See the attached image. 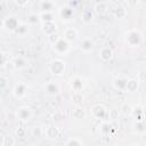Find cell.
I'll return each instance as SVG.
<instances>
[{
  "instance_id": "cell-1",
  "label": "cell",
  "mask_w": 146,
  "mask_h": 146,
  "mask_svg": "<svg viewBox=\"0 0 146 146\" xmlns=\"http://www.w3.org/2000/svg\"><path fill=\"white\" fill-rule=\"evenodd\" d=\"M52 48L59 55V56H63V55H66L70 50V42L64 39V38H59L54 44H52Z\"/></svg>"
},
{
  "instance_id": "cell-2",
  "label": "cell",
  "mask_w": 146,
  "mask_h": 146,
  "mask_svg": "<svg viewBox=\"0 0 146 146\" xmlns=\"http://www.w3.org/2000/svg\"><path fill=\"white\" fill-rule=\"evenodd\" d=\"M33 115V112H32V108L29 107V106H21L17 108L16 111V117L19 120V121H23V122H27L31 120Z\"/></svg>"
},
{
  "instance_id": "cell-3",
  "label": "cell",
  "mask_w": 146,
  "mask_h": 146,
  "mask_svg": "<svg viewBox=\"0 0 146 146\" xmlns=\"http://www.w3.org/2000/svg\"><path fill=\"white\" fill-rule=\"evenodd\" d=\"M127 42L131 47H137L141 42V34L137 30H131L127 33Z\"/></svg>"
},
{
  "instance_id": "cell-4",
  "label": "cell",
  "mask_w": 146,
  "mask_h": 146,
  "mask_svg": "<svg viewBox=\"0 0 146 146\" xmlns=\"http://www.w3.org/2000/svg\"><path fill=\"white\" fill-rule=\"evenodd\" d=\"M18 25H19V22H18V19H17L16 17H14V16H8V17H6V18L3 19V22H2L3 29H6L7 31H10V32H15L16 29L18 27Z\"/></svg>"
},
{
  "instance_id": "cell-5",
  "label": "cell",
  "mask_w": 146,
  "mask_h": 146,
  "mask_svg": "<svg viewBox=\"0 0 146 146\" xmlns=\"http://www.w3.org/2000/svg\"><path fill=\"white\" fill-rule=\"evenodd\" d=\"M49 71L52 74H62L65 71V63L60 59H54L49 64Z\"/></svg>"
},
{
  "instance_id": "cell-6",
  "label": "cell",
  "mask_w": 146,
  "mask_h": 146,
  "mask_svg": "<svg viewBox=\"0 0 146 146\" xmlns=\"http://www.w3.org/2000/svg\"><path fill=\"white\" fill-rule=\"evenodd\" d=\"M44 90H46V92H47L48 95H57V94L60 91V87H59V84H58L57 82L50 81V82H48V83L46 84Z\"/></svg>"
},
{
  "instance_id": "cell-7",
  "label": "cell",
  "mask_w": 146,
  "mask_h": 146,
  "mask_svg": "<svg viewBox=\"0 0 146 146\" xmlns=\"http://www.w3.org/2000/svg\"><path fill=\"white\" fill-rule=\"evenodd\" d=\"M13 94L16 98H23L26 95V86L22 82L17 83L13 89Z\"/></svg>"
},
{
  "instance_id": "cell-8",
  "label": "cell",
  "mask_w": 146,
  "mask_h": 146,
  "mask_svg": "<svg viewBox=\"0 0 146 146\" xmlns=\"http://www.w3.org/2000/svg\"><path fill=\"white\" fill-rule=\"evenodd\" d=\"M78 35H79L78 31H76L75 29H73V27L66 29V30L64 31V33H63V38L66 39L68 42H72V41H74V40H76V39H78Z\"/></svg>"
},
{
  "instance_id": "cell-9",
  "label": "cell",
  "mask_w": 146,
  "mask_h": 146,
  "mask_svg": "<svg viewBox=\"0 0 146 146\" xmlns=\"http://www.w3.org/2000/svg\"><path fill=\"white\" fill-rule=\"evenodd\" d=\"M13 64H14V66H15V68H17V70H23V68H25L27 65H29V60H26L24 57H22V56H18V57H15L14 59H13Z\"/></svg>"
},
{
  "instance_id": "cell-10",
  "label": "cell",
  "mask_w": 146,
  "mask_h": 146,
  "mask_svg": "<svg viewBox=\"0 0 146 146\" xmlns=\"http://www.w3.org/2000/svg\"><path fill=\"white\" fill-rule=\"evenodd\" d=\"M99 57L103 60H110L113 57V50L110 47H103L99 50Z\"/></svg>"
},
{
  "instance_id": "cell-11",
  "label": "cell",
  "mask_w": 146,
  "mask_h": 146,
  "mask_svg": "<svg viewBox=\"0 0 146 146\" xmlns=\"http://www.w3.org/2000/svg\"><path fill=\"white\" fill-rule=\"evenodd\" d=\"M127 83L128 80L127 79H122V78H116L113 80V86L119 89V90H127Z\"/></svg>"
},
{
  "instance_id": "cell-12",
  "label": "cell",
  "mask_w": 146,
  "mask_h": 146,
  "mask_svg": "<svg viewBox=\"0 0 146 146\" xmlns=\"http://www.w3.org/2000/svg\"><path fill=\"white\" fill-rule=\"evenodd\" d=\"M92 48H94V42H92L91 40H89V39H84V40H82L81 43H80V49H81L82 51H84V52L91 51Z\"/></svg>"
},
{
  "instance_id": "cell-13",
  "label": "cell",
  "mask_w": 146,
  "mask_h": 146,
  "mask_svg": "<svg viewBox=\"0 0 146 146\" xmlns=\"http://www.w3.org/2000/svg\"><path fill=\"white\" fill-rule=\"evenodd\" d=\"M91 112H92V115H94L96 119H103L104 115H105V108H104L103 106H100V105L94 106L92 110H91Z\"/></svg>"
},
{
  "instance_id": "cell-14",
  "label": "cell",
  "mask_w": 146,
  "mask_h": 146,
  "mask_svg": "<svg viewBox=\"0 0 146 146\" xmlns=\"http://www.w3.org/2000/svg\"><path fill=\"white\" fill-rule=\"evenodd\" d=\"M42 25L48 27L47 30H43V33L47 34V36L50 35V34H54V33L56 32V30H57V26H56V24L54 23V21H52V22H44V23H42Z\"/></svg>"
},
{
  "instance_id": "cell-15",
  "label": "cell",
  "mask_w": 146,
  "mask_h": 146,
  "mask_svg": "<svg viewBox=\"0 0 146 146\" xmlns=\"http://www.w3.org/2000/svg\"><path fill=\"white\" fill-rule=\"evenodd\" d=\"M71 87L74 89V91H76V92H79L81 89H82V87H83V83H82V80L79 78V76H75V78H73V79H71Z\"/></svg>"
},
{
  "instance_id": "cell-16",
  "label": "cell",
  "mask_w": 146,
  "mask_h": 146,
  "mask_svg": "<svg viewBox=\"0 0 146 146\" xmlns=\"http://www.w3.org/2000/svg\"><path fill=\"white\" fill-rule=\"evenodd\" d=\"M39 18H40V22L41 23H44V22H52L54 21V16L51 14V11H41L39 14Z\"/></svg>"
},
{
  "instance_id": "cell-17",
  "label": "cell",
  "mask_w": 146,
  "mask_h": 146,
  "mask_svg": "<svg viewBox=\"0 0 146 146\" xmlns=\"http://www.w3.org/2000/svg\"><path fill=\"white\" fill-rule=\"evenodd\" d=\"M133 128H135V130H136L137 132L143 133V132L146 131V122H145L144 120H138V121L133 124Z\"/></svg>"
},
{
  "instance_id": "cell-18",
  "label": "cell",
  "mask_w": 146,
  "mask_h": 146,
  "mask_svg": "<svg viewBox=\"0 0 146 146\" xmlns=\"http://www.w3.org/2000/svg\"><path fill=\"white\" fill-rule=\"evenodd\" d=\"M27 31H29V25L22 23V24L18 25V27L16 29V31H15L14 33H16V34L19 35V36H24V35L27 33Z\"/></svg>"
},
{
  "instance_id": "cell-19",
  "label": "cell",
  "mask_w": 146,
  "mask_h": 146,
  "mask_svg": "<svg viewBox=\"0 0 146 146\" xmlns=\"http://www.w3.org/2000/svg\"><path fill=\"white\" fill-rule=\"evenodd\" d=\"M138 89V80H135V79H130L128 80V83H127V90L130 91V92H133Z\"/></svg>"
},
{
  "instance_id": "cell-20",
  "label": "cell",
  "mask_w": 146,
  "mask_h": 146,
  "mask_svg": "<svg viewBox=\"0 0 146 146\" xmlns=\"http://www.w3.org/2000/svg\"><path fill=\"white\" fill-rule=\"evenodd\" d=\"M52 7H54V3L50 0H43L40 3V8L42 9V11H51Z\"/></svg>"
},
{
  "instance_id": "cell-21",
  "label": "cell",
  "mask_w": 146,
  "mask_h": 146,
  "mask_svg": "<svg viewBox=\"0 0 146 146\" xmlns=\"http://www.w3.org/2000/svg\"><path fill=\"white\" fill-rule=\"evenodd\" d=\"M46 136L48 138H56L58 136V130L56 127H48L46 130Z\"/></svg>"
},
{
  "instance_id": "cell-22",
  "label": "cell",
  "mask_w": 146,
  "mask_h": 146,
  "mask_svg": "<svg viewBox=\"0 0 146 146\" xmlns=\"http://www.w3.org/2000/svg\"><path fill=\"white\" fill-rule=\"evenodd\" d=\"M29 23H31V24H35V23H38L39 21H40V18H39V15L36 16L35 14H31L30 16H29Z\"/></svg>"
},
{
  "instance_id": "cell-23",
  "label": "cell",
  "mask_w": 146,
  "mask_h": 146,
  "mask_svg": "<svg viewBox=\"0 0 146 146\" xmlns=\"http://www.w3.org/2000/svg\"><path fill=\"white\" fill-rule=\"evenodd\" d=\"M71 144H76V145H82V141L76 140V139H70L65 143V145H71Z\"/></svg>"
},
{
  "instance_id": "cell-24",
  "label": "cell",
  "mask_w": 146,
  "mask_h": 146,
  "mask_svg": "<svg viewBox=\"0 0 146 146\" xmlns=\"http://www.w3.org/2000/svg\"><path fill=\"white\" fill-rule=\"evenodd\" d=\"M27 2H29V0H15V3L19 7H24Z\"/></svg>"
}]
</instances>
